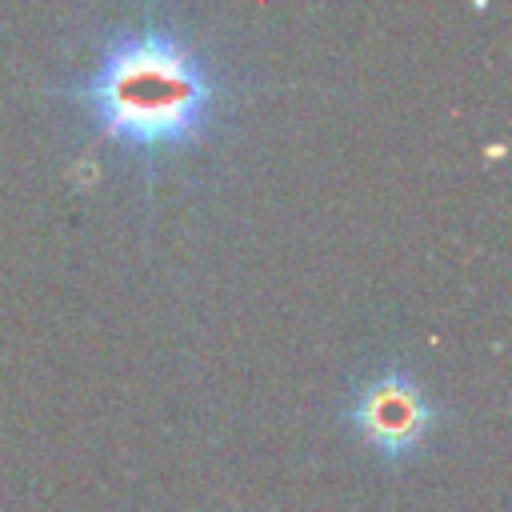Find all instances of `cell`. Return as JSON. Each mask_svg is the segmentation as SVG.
Masks as SVG:
<instances>
[{
    "instance_id": "obj_1",
    "label": "cell",
    "mask_w": 512,
    "mask_h": 512,
    "mask_svg": "<svg viewBox=\"0 0 512 512\" xmlns=\"http://www.w3.org/2000/svg\"><path fill=\"white\" fill-rule=\"evenodd\" d=\"M56 96L76 104L100 140L156 172L208 136L220 84L180 32L144 20L140 28L116 32L92 72L56 84Z\"/></svg>"
},
{
    "instance_id": "obj_2",
    "label": "cell",
    "mask_w": 512,
    "mask_h": 512,
    "mask_svg": "<svg viewBox=\"0 0 512 512\" xmlns=\"http://www.w3.org/2000/svg\"><path fill=\"white\" fill-rule=\"evenodd\" d=\"M340 416L356 432V440L384 464L412 460L444 420L440 404H432V396L408 368H380L360 380Z\"/></svg>"
}]
</instances>
